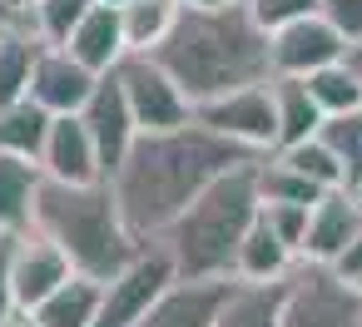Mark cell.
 <instances>
[{"instance_id":"6da1fadb","label":"cell","mask_w":362,"mask_h":327,"mask_svg":"<svg viewBox=\"0 0 362 327\" xmlns=\"http://www.w3.org/2000/svg\"><path fill=\"white\" fill-rule=\"evenodd\" d=\"M263 154L204 129L199 119L184 124V129H159V134H139L124 154V164L110 174V189H115V203H119V218L129 228L134 243H154L164 238L179 213L214 184L223 179L228 169L238 164H253Z\"/></svg>"},{"instance_id":"7a4b0ae2","label":"cell","mask_w":362,"mask_h":327,"mask_svg":"<svg viewBox=\"0 0 362 327\" xmlns=\"http://www.w3.org/2000/svg\"><path fill=\"white\" fill-rule=\"evenodd\" d=\"M159 70L199 105L223 100L248 85L273 80V35L253 20L243 0H218V6H179L169 35L149 50Z\"/></svg>"},{"instance_id":"3957f363","label":"cell","mask_w":362,"mask_h":327,"mask_svg":"<svg viewBox=\"0 0 362 327\" xmlns=\"http://www.w3.org/2000/svg\"><path fill=\"white\" fill-rule=\"evenodd\" d=\"M35 233H45L70 258V268L85 273V278H95V283H110L144 248V243L129 238L110 179H100V184H55V179H40Z\"/></svg>"},{"instance_id":"277c9868","label":"cell","mask_w":362,"mask_h":327,"mask_svg":"<svg viewBox=\"0 0 362 327\" xmlns=\"http://www.w3.org/2000/svg\"><path fill=\"white\" fill-rule=\"evenodd\" d=\"M258 159L214 179L159 238L174 253L179 278H233V258L248 228L258 223Z\"/></svg>"},{"instance_id":"5b68a950","label":"cell","mask_w":362,"mask_h":327,"mask_svg":"<svg viewBox=\"0 0 362 327\" xmlns=\"http://www.w3.org/2000/svg\"><path fill=\"white\" fill-rule=\"evenodd\" d=\"M278 327H362V292L327 263H293Z\"/></svg>"},{"instance_id":"8992f818","label":"cell","mask_w":362,"mask_h":327,"mask_svg":"<svg viewBox=\"0 0 362 327\" xmlns=\"http://www.w3.org/2000/svg\"><path fill=\"white\" fill-rule=\"evenodd\" d=\"M179 278V268H174V253L154 238V243H144L134 258H129V268H119L110 283H105V297H100V317H95V327H134L159 297H164V287Z\"/></svg>"},{"instance_id":"52a82bcc","label":"cell","mask_w":362,"mask_h":327,"mask_svg":"<svg viewBox=\"0 0 362 327\" xmlns=\"http://www.w3.org/2000/svg\"><path fill=\"white\" fill-rule=\"evenodd\" d=\"M124 100H129V114L139 124V134H159V129H184L194 124V100L169 80V70H159L149 55H124L119 70H115Z\"/></svg>"},{"instance_id":"ba28073f","label":"cell","mask_w":362,"mask_h":327,"mask_svg":"<svg viewBox=\"0 0 362 327\" xmlns=\"http://www.w3.org/2000/svg\"><path fill=\"white\" fill-rule=\"evenodd\" d=\"M194 119L253 154H273L278 149V109H273V80L268 85H248V90H233L223 100H209L194 109Z\"/></svg>"},{"instance_id":"9c48e42d","label":"cell","mask_w":362,"mask_h":327,"mask_svg":"<svg viewBox=\"0 0 362 327\" xmlns=\"http://www.w3.org/2000/svg\"><path fill=\"white\" fill-rule=\"evenodd\" d=\"M80 119H85V129H90V139H95V154H100V169H105V179H110V174L124 164L129 144L139 139V124H134V114H129V100H124L115 70L100 75V85H95V95H90V105L80 109Z\"/></svg>"},{"instance_id":"30bf717a","label":"cell","mask_w":362,"mask_h":327,"mask_svg":"<svg viewBox=\"0 0 362 327\" xmlns=\"http://www.w3.org/2000/svg\"><path fill=\"white\" fill-rule=\"evenodd\" d=\"M100 75L85 70L65 45H40L35 55V70H30V100L50 114H80L95 95Z\"/></svg>"},{"instance_id":"8fae6325","label":"cell","mask_w":362,"mask_h":327,"mask_svg":"<svg viewBox=\"0 0 362 327\" xmlns=\"http://www.w3.org/2000/svg\"><path fill=\"white\" fill-rule=\"evenodd\" d=\"M75 278V268H70V258L45 238V233H21L16 238V248H11V292H16V307H25V312H35L60 283H70Z\"/></svg>"},{"instance_id":"7c38bea8","label":"cell","mask_w":362,"mask_h":327,"mask_svg":"<svg viewBox=\"0 0 362 327\" xmlns=\"http://www.w3.org/2000/svg\"><path fill=\"white\" fill-rule=\"evenodd\" d=\"M228 292H233V278H174L134 327H214Z\"/></svg>"},{"instance_id":"4fadbf2b","label":"cell","mask_w":362,"mask_h":327,"mask_svg":"<svg viewBox=\"0 0 362 327\" xmlns=\"http://www.w3.org/2000/svg\"><path fill=\"white\" fill-rule=\"evenodd\" d=\"M347 55V40L322 20V16H303L283 30H273V75H293L308 80L322 65H337Z\"/></svg>"},{"instance_id":"5bb4252c","label":"cell","mask_w":362,"mask_h":327,"mask_svg":"<svg viewBox=\"0 0 362 327\" xmlns=\"http://www.w3.org/2000/svg\"><path fill=\"white\" fill-rule=\"evenodd\" d=\"M357 228H362V198L352 194V189H327L317 203H313V213H308V238H303V263H337V253L357 238Z\"/></svg>"},{"instance_id":"9a60e30c","label":"cell","mask_w":362,"mask_h":327,"mask_svg":"<svg viewBox=\"0 0 362 327\" xmlns=\"http://www.w3.org/2000/svg\"><path fill=\"white\" fill-rule=\"evenodd\" d=\"M40 174L55 179V184H100L105 179L100 154H95V139H90V129H85L80 114H55L50 119L45 154H40Z\"/></svg>"},{"instance_id":"2e32d148","label":"cell","mask_w":362,"mask_h":327,"mask_svg":"<svg viewBox=\"0 0 362 327\" xmlns=\"http://www.w3.org/2000/svg\"><path fill=\"white\" fill-rule=\"evenodd\" d=\"M65 50L85 65V70H95V75H110V70H119V60L129 55V45H124V20H119V6H90V16L70 30V40H65Z\"/></svg>"},{"instance_id":"e0dca14e","label":"cell","mask_w":362,"mask_h":327,"mask_svg":"<svg viewBox=\"0 0 362 327\" xmlns=\"http://www.w3.org/2000/svg\"><path fill=\"white\" fill-rule=\"evenodd\" d=\"M40 164L0 154V233H30L35 228V194H40Z\"/></svg>"},{"instance_id":"ac0fdd59","label":"cell","mask_w":362,"mask_h":327,"mask_svg":"<svg viewBox=\"0 0 362 327\" xmlns=\"http://www.w3.org/2000/svg\"><path fill=\"white\" fill-rule=\"evenodd\" d=\"M293 248L273 238V228L258 218L248 228V238L238 243V258H233V283H278L293 273Z\"/></svg>"},{"instance_id":"d6986e66","label":"cell","mask_w":362,"mask_h":327,"mask_svg":"<svg viewBox=\"0 0 362 327\" xmlns=\"http://www.w3.org/2000/svg\"><path fill=\"white\" fill-rule=\"evenodd\" d=\"M273 109H278V149L303 144V139H313V134L322 129L317 100H313L308 85L293 80V75H273Z\"/></svg>"},{"instance_id":"ffe728a7","label":"cell","mask_w":362,"mask_h":327,"mask_svg":"<svg viewBox=\"0 0 362 327\" xmlns=\"http://www.w3.org/2000/svg\"><path fill=\"white\" fill-rule=\"evenodd\" d=\"M100 297H105V283L75 273L70 283H60V287L35 307V317H40L45 327H95V317H100Z\"/></svg>"},{"instance_id":"44dd1931","label":"cell","mask_w":362,"mask_h":327,"mask_svg":"<svg viewBox=\"0 0 362 327\" xmlns=\"http://www.w3.org/2000/svg\"><path fill=\"white\" fill-rule=\"evenodd\" d=\"M283 287H288V278H278V283H233V292H228L214 327H278Z\"/></svg>"},{"instance_id":"7402d4cb","label":"cell","mask_w":362,"mask_h":327,"mask_svg":"<svg viewBox=\"0 0 362 327\" xmlns=\"http://www.w3.org/2000/svg\"><path fill=\"white\" fill-rule=\"evenodd\" d=\"M50 119H55V114L40 109L35 100H21V105H11V109H0V154H16V159L40 164Z\"/></svg>"},{"instance_id":"603a6c76","label":"cell","mask_w":362,"mask_h":327,"mask_svg":"<svg viewBox=\"0 0 362 327\" xmlns=\"http://www.w3.org/2000/svg\"><path fill=\"white\" fill-rule=\"evenodd\" d=\"M40 45L45 40L35 30H6L0 35V109L30 100V70H35Z\"/></svg>"},{"instance_id":"cb8c5ba5","label":"cell","mask_w":362,"mask_h":327,"mask_svg":"<svg viewBox=\"0 0 362 327\" xmlns=\"http://www.w3.org/2000/svg\"><path fill=\"white\" fill-rule=\"evenodd\" d=\"M179 6H184V0H124V6H119V20H124V45H129V55H149V50L169 35Z\"/></svg>"},{"instance_id":"d4e9b609","label":"cell","mask_w":362,"mask_h":327,"mask_svg":"<svg viewBox=\"0 0 362 327\" xmlns=\"http://www.w3.org/2000/svg\"><path fill=\"white\" fill-rule=\"evenodd\" d=\"M317 139L337 154L342 174H347V189L362 198V109H347V114H327Z\"/></svg>"},{"instance_id":"484cf974","label":"cell","mask_w":362,"mask_h":327,"mask_svg":"<svg viewBox=\"0 0 362 327\" xmlns=\"http://www.w3.org/2000/svg\"><path fill=\"white\" fill-rule=\"evenodd\" d=\"M303 85H308V95L317 100L322 119H327V114H347V109H362V85H357V75H352L347 55H342L337 65H322V70H313V75H308Z\"/></svg>"},{"instance_id":"4316f807","label":"cell","mask_w":362,"mask_h":327,"mask_svg":"<svg viewBox=\"0 0 362 327\" xmlns=\"http://www.w3.org/2000/svg\"><path fill=\"white\" fill-rule=\"evenodd\" d=\"M327 189H317L313 179H303L298 169H288L278 154L258 159V198L263 203H317Z\"/></svg>"},{"instance_id":"83f0119b","label":"cell","mask_w":362,"mask_h":327,"mask_svg":"<svg viewBox=\"0 0 362 327\" xmlns=\"http://www.w3.org/2000/svg\"><path fill=\"white\" fill-rule=\"evenodd\" d=\"M288 169H298L303 179H313L317 189H347V174H342V164H337V154L313 134V139H303V144H288V149H273Z\"/></svg>"},{"instance_id":"f1b7e54d","label":"cell","mask_w":362,"mask_h":327,"mask_svg":"<svg viewBox=\"0 0 362 327\" xmlns=\"http://www.w3.org/2000/svg\"><path fill=\"white\" fill-rule=\"evenodd\" d=\"M90 6H100V0H35V35L45 45H65L70 30L90 16Z\"/></svg>"},{"instance_id":"f546056e","label":"cell","mask_w":362,"mask_h":327,"mask_svg":"<svg viewBox=\"0 0 362 327\" xmlns=\"http://www.w3.org/2000/svg\"><path fill=\"white\" fill-rule=\"evenodd\" d=\"M308 213H313V203H258V218L273 228V238H278V243H288V248H293V258L303 253Z\"/></svg>"},{"instance_id":"4dcf8cb0","label":"cell","mask_w":362,"mask_h":327,"mask_svg":"<svg viewBox=\"0 0 362 327\" xmlns=\"http://www.w3.org/2000/svg\"><path fill=\"white\" fill-rule=\"evenodd\" d=\"M248 11L273 35V30H283V25L303 20V16H317V0H248Z\"/></svg>"},{"instance_id":"1f68e13d","label":"cell","mask_w":362,"mask_h":327,"mask_svg":"<svg viewBox=\"0 0 362 327\" xmlns=\"http://www.w3.org/2000/svg\"><path fill=\"white\" fill-rule=\"evenodd\" d=\"M317 16H322L347 45L362 40V0H317Z\"/></svg>"},{"instance_id":"d6a6232c","label":"cell","mask_w":362,"mask_h":327,"mask_svg":"<svg viewBox=\"0 0 362 327\" xmlns=\"http://www.w3.org/2000/svg\"><path fill=\"white\" fill-rule=\"evenodd\" d=\"M11 248H16V238L0 233V322L16 312V292H11Z\"/></svg>"},{"instance_id":"836d02e7","label":"cell","mask_w":362,"mask_h":327,"mask_svg":"<svg viewBox=\"0 0 362 327\" xmlns=\"http://www.w3.org/2000/svg\"><path fill=\"white\" fill-rule=\"evenodd\" d=\"M332 273H337V278H347V283H357V278H362V228H357V238H352V243L337 253Z\"/></svg>"},{"instance_id":"e575fe53","label":"cell","mask_w":362,"mask_h":327,"mask_svg":"<svg viewBox=\"0 0 362 327\" xmlns=\"http://www.w3.org/2000/svg\"><path fill=\"white\" fill-rule=\"evenodd\" d=\"M0 327H45V322H40L35 312H25V307H16V312H11L6 322H0Z\"/></svg>"},{"instance_id":"d590c367","label":"cell","mask_w":362,"mask_h":327,"mask_svg":"<svg viewBox=\"0 0 362 327\" xmlns=\"http://www.w3.org/2000/svg\"><path fill=\"white\" fill-rule=\"evenodd\" d=\"M347 65H352V75H357V85H362V40L347 45Z\"/></svg>"},{"instance_id":"8d00e7d4","label":"cell","mask_w":362,"mask_h":327,"mask_svg":"<svg viewBox=\"0 0 362 327\" xmlns=\"http://www.w3.org/2000/svg\"><path fill=\"white\" fill-rule=\"evenodd\" d=\"M0 25H6V30H16V20H11V11H6V0H0Z\"/></svg>"},{"instance_id":"74e56055","label":"cell","mask_w":362,"mask_h":327,"mask_svg":"<svg viewBox=\"0 0 362 327\" xmlns=\"http://www.w3.org/2000/svg\"><path fill=\"white\" fill-rule=\"evenodd\" d=\"M184 6H218V0H184Z\"/></svg>"},{"instance_id":"f35d334b","label":"cell","mask_w":362,"mask_h":327,"mask_svg":"<svg viewBox=\"0 0 362 327\" xmlns=\"http://www.w3.org/2000/svg\"><path fill=\"white\" fill-rule=\"evenodd\" d=\"M100 6H124V0H100Z\"/></svg>"},{"instance_id":"ab89813d","label":"cell","mask_w":362,"mask_h":327,"mask_svg":"<svg viewBox=\"0 0 362 327\" xmlns=\"http://www.w3.org/2000/svg\"><path fill=\"white\" fill-rule=\"evenodd\" d=\"M352 287H357V292H362V278H357V283H352Z\"/></svg>"},{"instance_id":"60d3db41","label":"cell","mask_w":362,"mask_h":327,"mask_svg":"<svg viewBox=\"0 0 362 327\" xmlns=\"http://www.w3.org/2000/svg\"><path fill=\"white\" fill-rule=\"evenodd\" d=\"M0 35H6V25H0Z\"/></svg>"},{"instance_id":"b9f144b4","label":"cell","mask_w":362,"mask_h":327,"mask_svg":"<svg viewBox=\"0 0 362 327\" xmlns=\"http://www.w3.org/2000/svg\"><path fill=\"white\" fill-rule=\"evenodd\" d=\"M243 6H248V0H243Z\"/></svg>"}]
</instances>
